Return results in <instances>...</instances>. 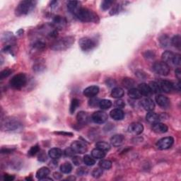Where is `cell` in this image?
Wrapping results in <instances>:
<instances>
[{"label":"cell","instance_id":"be15d7a7","mask_svg":"<svg viewBox=\"0 0 181 181\" xmlns=\"http://www.w3.org/2000/svg\"><path fill=\"white\" fill-rule=\"evenodd\" d=\"M173 89H175V90H176L178 91H180V82L176 83V84H173Z\"/></svg>","mask_w":181,"mask_h":181},{"label":"cell","instance_id":"603a6c76","mask_svg":"<svg viewBox=\"0 0 181 181\" xmlns=\"http://www.w3.org/2000/svg\"><path fill=\"white\" fill-rule=\"evenodd\" d=\"M138 90L140 91L141 95H145V96H150V95L153 93L151 92L149 85L147 84H144V83H142V84H140L139 85Z\"/></svg>","mask_w":181,"mask_h":181},{"label":"cell","instance_id":"cb8c5ba5","mask_svg":"<svg viewBox=\"0 0 181 181\" xmlns=\"http://www.w3.org/2000/svg\"><path fill=\"white\" fill-rule=\"evenodd\" d=\"M50 170L48 168L42 167L40 168V169H38V171L36 172V178H38V180H42L43 179L47 177V176L50 174Z\"/></svg>","mask_w":181,"mask_h":181},{"label":"cell","instance_id":"4dcf8cb0","mask_svg":"<svg viewBox=\"0 0 181 181\" xmlns=\"http://www.w3.org/2000/svg\"><path fill=\"white\" fill-rule=\"evenodd\" d=\"M159 42L160 44L162 45V47H168L170 44H171V39L167 35H163L162 36L160 37Z\"/></svg>","mask_w":181,"mask_h":181},{"label":"cell","instance_id":"2e32d148","mask_svg":"<svg viewBox=\"0 0 181 181\" xmlns=\"http://www.w3.org/2000/svg\"><path fill=\"white\" fill-rule=\"evenodd\" d=\"M156 101H157L158 105L163 108L169 107L170 104L169 99L161 94H159L156 97Z\"/></svg>","mask_w":181,"mask_h":181},{"label":"cell","instance_id":"94428289","mask_svg":"<svg viewBox=\"0 0 181 181\" xmlns=\"http://www.w3.org/2000/svg\"><path fill=\"white\" fill-rule=\"evenodd\" d=\"M15 177L14 176H11V175H5V177H4V180L6 181H11L14 180Z\"/></svg>","mask_w":181,"mask_h":181},{"label":"cell","instance_id":"f5cc1de1","mask_svg":"<svg viewBox=\"0 0 181 181\" xmlns=\"http://www.w3.org/2000/svg\"><path fill=\"white\" fill-rule=\"evenodd\" d=\"M14 150H15V148H13V147H11V148H9V147H2V148L1 149V153L2 154H8L13 152Z\"/></svg>","mask_w":181,"mask_h":181},{"label":"cell","instance_id":"5bb4252c","mask_svg":"<svg viewBox=\"0 0 181 181\" xmlns=\"http://www.w3.org/2000/svg\"><path fill=\"white\" fill-rule=\"evenodd\" d=\"M144 127L139 122H133L129 126V131L132 134L139 135L143 132Z\"/></svg>","mask_w":181,"mask_h":181},{"label":"cell","instance_id":"e0dca14e","mask_svg":"<svg viewBox=\"0 0 181 181\" xmlns=\"http://www.w3.org/2000/svg\"><path fill=\"white\" fill-rule=\"evenodd\" d=\"M175 57H176V54L173 53V52L166 51L162 54V60H163V62H164L167 64H173Z\"/></svg>","mask_w":181,"mask_h":181},{"label":"cell","instance_id":"4316f807","mask_svg":"<svg viewBox=\"0 0 181 181\" xmlns=\"http://www.w3.org/2000/svg\"><path fill=\"white\" fill-rule=\"evenodd\" d=\"M91 156L95 159H102L105 157V151L95 148L91 151Z\"/></svg>","mask_w":181,"mask_h":181},{"label":"cell","instance_id":"7dc6e473","mask_svg":"<svg viewBox=\"0 0 181 181\" xmlns=\"http://www.w3.org/2000/svg\"><path fill=\"white\" fill-rule=\"evenodd\" d=\"M45 66L44 64H41V63H36L33 66V70L36 72H42L45 69Z\"/></svg>","mask_w":181,"mask_h":181},{"label":"cell","instance_id":"9c48e42d","mask_svg":"<svg viewBox=\"0 0 181 181\" xmlns=\"http://www.w3.org/2000/svg\"><path fill=\"white\" fill-rule=\"evenodd\" d=\"M108 115L103 111H96L93 113L91 119L95 123L103 124L108 120Z\"/></svg>","mask_w":181,"mask_h":181},{"label":"cell","instance_id":"6da1fadb","mask_svg":"<svg viewBox=\"0 0 181 181\" xmlns=\"http://www.w3.org/2000/svg\"><path fill=\"white\" fill-rule=\"evenodd\" d=\"M37 2L32 0H24L18 4L16 8L15 13L16 16L27 15L35 9Z\"/></svg>","mask_w":181,"mask_h":181},{"label":"cell","instance_id":"6f0895ef","mask_svg":"<svg viewBox=\"0 0 181 181\" xmlns=\"http://www.w3.org/2000/svg\"><path fill=\"white\" fill-rule=\"evenodd\" d=\"M180 64H181L180 55H179V54H176V57H175L173 64L176 66H180Z\"/></svg>","mask_w":181,"mask_h":181},{"label":"cell","instance_id":"f907efd6","mask_svg":"<svg viewBox=\"0 0 181 181\" xmlns=\"http://www.w3.org/2000/svg\"><path fill=\"white\" fill-rule=\"evenodd\" d=\"M120 9H121V6H120V5H118H118L114 6L113 9L111 10V11H110V14H111V15H115V14L119 13Z\"/></svg>","mask_w":181,"mask_h":181},{"label":"cell","instance_id":"ee69618b","mask_svg":"<svg viewBox=\"0 0 181 181\" xmlns=\"http://www.w3.org/2000/svg\"><path fill=\"white\" fill-rule=\"evenodd\" d=\"M103 175V169L100 168H95L92 171V176L94 178H99Z\"/></svg>","mask_w":181,"mask_h":181},{"label":"cell","instance_id":"91938a15","mask_svg":"<svg viewBox=\"0 0 181 181\" xmlns=\"http://www.w3.org/2000/svg\"><path fill=\"white\" fill-rule=\"evenodd\" d=\"M136 74L137 76L140 79H145L147 77V75L145 74V73H144V72H141V71H138V72H137Z\"/></svg>","mask_w":181,"mask_h":181},{"label":"cell","instance_id":"d590c367","mask_svg":"<svg viewBox=\"0 0 181 181\" xmlns=\"http://www.w3.org/2000/svg\"><path fill=\"white\" fill-rule=\"evenodd\" d=\"M149 88H150L151 92L153 93H161V89H160L159 85L156 82H151L148 84Z\"/></svg>","mask_w":181,"mask_h":181},{"label":"cell","instance_id":"52a82bcc","mask_svg":"<svg viewBox=\"0 0 181 181\" xmlns=\"http://www.w3.org/2000/svg\"><path fill=\"white\" fill-rule=\"evenodd\" d=\"M79 45L83 51L88 52L93 50L96 46V43L92 38H89V37H84V38L80 39L79 41Z\"/></svg>","mask_w":181,"mask_h":181},{"label":"cell","instance_id":"8d00e7d4","mask_svg":"<svg viewBox=\"0 0 181 181\" xmlns=\"http://www.w3.org/2000/svg\"><path fill=\"white\" fill-rule=\"evenodd\" d=\"M83 161L88 166H92L95 163V159L92 156L91 157L90 155H85L84 157V159H83Z\"/></svg>","mask_w":181,"mask_h":181},{"label":"cell","instance_id":"8fae6325","mask_svg":"<svg viewBox=\"0 0 181 181\" xmlns=\"http://www.w3.org/2000/svg\"><path fill=\"white\" fill-rule=\"evenodd\" d=\"M66 7L71 14L75 16H76V14L79 12L82 8L81 7V2L78 1H69L66 5Z\"/></svg>","mask_w":181,"mask_h":181},{"label":"cell","instance_id":"7c38bea8","mask_svg":"<svg viewBox=\"0 0 181 181\" xmlns=\"http://www.w3.org/2000/svg\"><path fill=\"white\" fill-rule=\"evenodd\" d=\"M66 23H67V21H66V19L64 16H55L53 20V26L56 29H61L66 26Z\"/></svg>","mask_w":181,"mask_h":181},{"label":"cell","instance_id":"681fc988","mask_svg":"<svg viewBox=\"0 0 181 181\" xmlns=\"http://www.w3.org/2000/svg\"><path fill=\"white\" fill-rule=\"evenodd\" d=\"M125 106V103L121 99H118L115 101V107L118 109H122Z\"/></svg>","mask_w":181,"mask_h":181},{"label":"cell","instance_id":"30bf717a","mask_svg":"<svg viewBox=\"0 0 181 181\" xmlns=\"http://www.w3.org/2000/svg\"><path fill=\"white\" fill-rule=\"evenodd\" d=\"M71 148L75 151L76 154H82L86 153L87 151V146L85 143L81 141H74L71 144Z\"/></svg>","mask_w":181,"mask_h":181},{"label":"cell","instance_id":"5b68a950","mask_svg":"<svg viewBox=\"0 0 181 181\" xmlns=\"http://www.w3.org/2000/svg\"><path fill=\"white\" fill-rule=\"evenodd\" d=\"M27 83L26 76L23 73H19L14 76L10 80L9 84L12 88L14 89H21L23 87L26 86Z\"/></svg>","mask_w":181,"mask_h":181},{"label":"cell","instance_id":"1f68e13d","mask_svg":"<svg viewBox=\"0 0 181 181\" xmlns=\"http://www.w3.org/2000/svg\"><path fill=\"white\" fill-rule=\"evenodd\" d=\"M122 85H123V86L125 87V88L129 89H132L135 85L134 81L132 79L128 78V77L124 78L123 80H122Z\"/></svg>","mask_w":181,"mask_h":181},{"label":"cell","instance_id":"9f6ffc18","mask_svg":"<svg viewBox=\"0 0 181 181\" xmlns=\"http://www.w3.org/2000/svg\"><path fill=\"white\" fill-rule=\"evenodd\" d=\"M47 157L46 155V154L45 153V151H42V152L40 153V154L38 156V161H40L41 162H45L47 161Z\"/></svg>","mask_w":181,"mask_h":181},{"label":"cell","instance_id":"816d5d0a","mask_svg":"<svg viewBox=\"0 0 181 181\" xmlns=\"http://www.w3.org/2000/svg\"><path fill=\"white\" fill-rule=\"evenodd\" d=\"M87 173H88V169L85 167H80L76 170V174H77L78 176H85V175H86Z\"/></svg>","mask_w":181,"mask_h":181},{"label":"cell","instance_id":"3957f363","mask_svg":"<svg viewBox=\"0 0 181 181\" xmlns=\"http://www.w3.org/2000/svg\"><path fill=\"white\" fill-rule=\"evenodd\" d=\"M76 16L79 20L83 22L98 23L99 21V16L92 10L87 8H82Z\"/></svg>","mask_w":181,"mask_h":181},{"label":"cell","instance_id":"484cf974","mask_svg":"<svg viewBox=\"0 0 181 181\" xmlns=\"http://www.w3.org/2000/svg\"><path fill=\"white\" fill-rule=\"evenodd\" d=\"M62 155V151L59 148H53L48 151V156L53 160L60 159Z\"/></svg>","mask_w":181,"mask_h":181},{"label":"cell","instance_id":"e7e4bbea","mask_svg":"<svg viewBox=\"0 0 181 181\" xmlns=\"http://www.w3.org/2000/svg\"><path fill=\"white\" fill-rule=\"evenodd\" d=\"M53 176L54 178H55V179H57V180H59V179H60L62 178V175L60 173H53Z\"/></svg>","mask_w":181,"mask_h":181},{"label":"cell","instance_id":"7bdbcfd3","mask_svg":"<svg viewBox=\"0 0 181 181\" xmlns=\"http://www.w3.org/2000/svg\"><path fill=\"white\" fill-rule=\"evenodd\" d=\"M39 151H40V147L38 146V144H36L35 145V146L31 147V149H29V151H28V154L30 156V157H33V156H35L37 153H38Z\"/></svg>","mask_w":181,"mask_h":181},{"label":"cell","instance_id":"9a60e30c","mask_svg":"<svg viewBox=\"0 0 181 181\" xmlns=\"http://www.w3.org/2000/svg\"><path fill=\"white\" fill-rule=\"evenodd\" d=\"M99 92V88L97 86H91L84 90V95L88 98H93Z\"/></svg>","mask_w":181,"mask_h":181},{"label":"cell","instance_id":"60d3db41","mask_svg":"<svg viewBox=\"0 0 181 181\" xmlns=\"http://www.w3.org/2000/svg\"><path fill=\"white\" fill-rule=\"evenodd\" d=\"M2 39L5 40L7 43H9L11 45L14 42V40H15V38H14L11 33H6L5 34H4Z\"/></svg>","mask_w":181,"mask_h":181},{"label":"cell","instance_id":"d6986e66","mask_svg":"<svg viewBox=\"0 0 181 181\" xmlns=\"http://www.w3.org/2000/svg\"><path fill=\"white\" fill-rule=\"evenodd\" d=\"M76 120L79 124L82 125H86L89 121V114L84 111L79 112L76 115Z\"/></svg>","mask_w":181,"mask_h":181},{"label":"cell","instance_id":"d6a6232c","mask_svg":"<svg viewBox=\"0 0 181 181\" xmlns=\"http://www.w3.org/2000/svg\"><path fill=\"white\" fill-rule=\"evenodd\" d=\"M95 147L96 148L101 149L104 151H108L111 149V145L105 141H99L95 144Z\"/></svg>","mask_w":181,"mask_h":181},{"label":"cell","instance_id":"f35d334b","mask_svg":"<svg viewBox=\"0 0 181 181\" xmlns=\"http://www.w3.org/2000/svg\"><path fill=\"white\" fill-rule=\"evenodd\" d=\"M171 44L173 45L174 47H177V48L180 49L181 46V38L179 35H176L175 36L173 37L171 39Z\"/></svg>","mask_w":181,"mask_h":181},{"label":"cell","instance_id":"836d02e7","mask_svg":"<svg viewBox=\"0 0 181 181\" xmlns=\"http://www.w3.org/2000/svg\"><path fill=\"white\" fill-rule=\"evenodd\" d=\"M112 105V102L110 101V100L108 99H103L100 101L99 103V107L101 108L102 110H108L111 107Z\"/></svg>","mask_w":181,"mask_h":181},{"label":"cell","instance_id":"db71d44e","mask_svg":"<svg viewBox=\"0 0 181 181\" xmlns=\"http://www.w3.org/2000/svg\"><path fill=\"white\" fill-rule=\"evenodd\" d=\"M72 161H73V163L75 166H80L84 162L83 161V159H82V158L79 157H74V156L72 158Z\"/></svg>","mask_w":181,"mask_h":181},{"label":"cell","instance_id":"11a10c76","mask_svg":"<svg viewBox=\"0 0 181 181\" xmlns=\"http://www.w3.org/2000/svg\"><path fill=\"white\" fill-rule=\"evenodd\" d=\"M144 56L147 58V59H153V58H154L155 57V54L152 51L148 50L145 52L144 54Z\"/></svg>","mask_w":181,"mask_h":181},{"label":"cell","instance_id":"f546056e","mask_svg":"<svg viewBox=\"0 0 181 181\" xmlns=\"http://www.w3.org/2000/svg\"><path fill=\"white\" fill-rule=\"evenodd\" d=\"M72 170V165L69 162H65L63 164H62L60 166V171L62 173L64 174H68L70 173Z\"/></svg>","mask_w":181,"mask_h":181},{"label":"cell","instance_id":"4fadbf2b","mask_svg":"<svg viewBox=\"0 0 181 181\" xmlns=\"http://www.w3.org/2000/svg\"><path fill=\"white\" fill-rule=\"evenodd\" d=\"M159 85L160 89L161 91H163L165 93H170L173 90V83L169 82L168 80H161L158 83Z\"/></svg>","mask_w":181,"mask_h":181},{"label":"cell","instance_id":"83f0119b","mask_svg":"<svg viewBox=\"0 0 181 181\" xmlns=\"http://www.w3.org/2000/svg\"><path fill=\"white\" fill-rule=\"evenodd\" d=\"M141 93H140V91L138 90V89H129L128 91V96L130 98V99H134V100H137V99H140L141 98Z\"/></svg>","mask_w":181,"mask_h":181},{"label":"cell","instance_id":"8992f818","mask_svg":"<svg viewBox=\"0 0 181 181\" xmlns=\"http://www.w3.org/2000/svg\"><path fill=\"white\" fill-rule=\"evenodd\" d=\"M152 69L155 73L162 76H167L170 72L169 66L164 62H155L152 66Z\"/></svg>","mask_w":181,"mask_h":181},{"label":"cell","instance_id":"f6af8a7d","mask_svg":"<svg viewBox=\"0 0 181 181\" xmlns=\"http://www.w3.org/2000/svg\"><path fill=\"white\" fill-rule=\"evenodd\" d=\"M12 73V70L10 69H5L3 71H2L1 73H0V79L1 80L4 79L8 77V76H10Z\"/></svg>","mask_w":181,"mask_h":181},{"label":"cell","instance_id":"680465c9","mask_svg":"<svg viewBox=\"0 0 181 181\" xmlns=\"http://www.w3.org/2000/svg\"><path fill=\"white\" fill-rule=\"evenodd\" d=\"M55 134L62 135V136H69L72 137L73 136V134L72 132H55Z\"/></svg>","mask_w":181,"mask_h":181},{"label":"cell","instance_id":"74e56055","mask_svg":"<svg viewBox=\"0 0 181 181\" xmlns=\"http://www.w3.org/2000/svg\"><path fill=\"white\" fill-rule=\"evenodd\" d=\"M80 105V101L79 100L77 99H74L72 101V103L70 104V108H69V112L71 114H73L75 112L76 109L78 108V106Z\"/></svg>","mask_w":181,"mask_h":181},{"label":"cell","instance_id":"44dd1931","mask_svg":"<svg viewBox=\"0 0 181 181\" xmlns=\"http://www.w3.org/2000/svg\"><path fill=\"white\" fill-rule=\"evenodd\" d=\"M124 137L122 134H115L111 138V143L114 147H119L123 144Z\"/></svg>","mask_w":181,"mask_h":181},{"label":"cell","instance_id":"ba28073f","mask_svg":"<svg viewBox=\"0 0 181 181\" xmlns=\"http://www.w3.org/2000/svg\"><path fill=\"white\" fill-rule=\"evenodd\" d=\"M174 143V139L171 137H163L159 139L157 143V148L160 150H166L170 148Z\"/></svg>","mask_w":181,"mask_h":181},{"label":"cell","instance_id":"ab89813d","mask_svg":"<svg viewBox=\"0 0 181 181\" xmlns=\"http://www.w3.org/2000/svg\"><path fill=\"white\" fill-rule=\"evenodd\" d=\"M112 162L109 160H102L99 162V166L102 169L108 170L112 167Z\"/></svg>","mask_w":181,"mask_h":181},{"label":"cell","instance_id":"ac0fdd59","mask_svg":"<svg viewBox=\"0 0 181 181\" xmlns=\"http://www.w3.org/2000/svg\"><path fill=\"white\" fill-rule=\"evenodd\" d=\"M141 105L144 109L146 110L147 111H153L155 108L154 102L153 101V100L149 99V98L144 99L141 102Z\"/></svg>","mask_w":181,"mask_h":181},{"label":"cell","instance_id":"d4e9b609","mask_svg":"<svg viewBox=\"0 0 181 181\" xmlns=\"http://www.w3.org/2000/svg\"><path fill=\"white\" fill-rule=\"evenodd\" d=\"M110 114H111V118L115 120H121L124 117V112L121 109H118V108L113 109Z\"/></svg>","mask_w":181,"mask_h":181},{"label":"cell","instance_id":"e575fe53","mask_svg":"<svg viewBox=\"0 0 181 181\" xmlns=\"http://www.w3.org/2000/svg\"><path fill=\"white\" fill-rule=\"evenodd\" d=\"M33 47L36 50L42 51L46 47V44L42 40H36L33 44Z\"/></svg>","mask_w":181,"mask_h":181},{"label":"cell","instance_id":"ffe728a7","mask_svg":"<svg viewBox=\"0 0 181 181\" xmlns=\"http://www.w3.org/2000/svg\"><path fill=\"white\" fill-rule=\"evenodd\" d=\"M152 130L154 132L158 133V134H163V133H166L167 132L168 127L166 124L159 122L153 124Z\"/></svg>","mask_w":181,"mask_h":181},{"label":"cell","instance_id":"277c9868","mask_svg":"<svg viewBox=\"0 0 181 181\" xmlns=\"http://www.w3.org/2000/svg\"><path fill=\"white\" fill-rule=\"evenodd\" d=\"M21 123L17 119L13 118H7L2 122V130L9 132L17 131L21 128Z\"/></svg>","mask_w":181,"mask_h":181},{"label":"cell","instance_id":"7a4b0ae2","mask_svg":"<svg viewBox=\"0 0 181 181\" xmlns=\"http://www.w3.org/2000/svg\"><path fill=\"white\" fill-rule=\"evenodd\" d=\"M74 43V38L73 36H66L59 39L54 42L50 47L53 50L63 51L69 48Z\"/></svg>","mask_w":181,"mask_h":181},{"label":"cell","instance_id":"bcb514c9","mask_svg":"<svg viewBox=\"0 0 181 181\" xmlns=\"http://www.w3.org/2000/svg\"><path fill=\"white\" fill-rule=\"evenodd\" d=\"M99 103H100V100L97 98H92L90 101H89V105L92 108H95L96 106L99 105Z\"/></svg>","mask_w":181,"mask_h":181},{"label":"cell","instance_id":"c3c4849f","mask_svg":"<svg viewBox=\"0 0 181 181\" xmlns=\"http://www.w3.org/2000/svg\"><path fill=\"white\" fill-rule=\"evenodd\" d=\"M64 155L66 156V157H73L74 154H75V151H74L73 149H72V148L70 147H69V148L66 149L65 150H64Z\"/></svg>","mask_w":181,"mask_h":181},{"label":"cell","instance_id":"f1b7e54d","mask_svg":"<svg viewBox=\"0 0 181 181\" xmlns=\"http://www.w3.org/2000/svg\"><path fill=\"white\" fill-rule=\"evenodd\" d=\"M124 95L123 89L120 87H115L111 91V96L114 99H120Z\"/></svg>","mask_w":181,"mask_h":181},{"label":"cell","instance_id":"6125c7cd","mask_svg":"<svg viewBox=\"0 0 181 181\" xmlns=\"http://www.w3.org/2000/svg\"><path fill=\"white\" fill-rule=\"evenodd\" d=\"M175 73H176V77L178 78V79L179 81H180V78H181V71H180V68L176 69V70L175 71Z\"/></svg>","mask_w":181,"mask_h":181},{"label":"cell","instance_id":"7402d4cb","mask_svg":"<svg viewBox=\"0 0 181 181\" xmlns=\"http://www.w3.org/2000/svg\"><path fill=\"white\" fill-rule=\"evenodd\" d=\"M147 121L151 124H155L157 122H159L160 120V116L154 112L149 111L146 115Z\"/></svg>","mask_w":181,"mask_h":181},{"label":"cell","instance_id":"b9f144b4","mask_svg":"<svg viewBox=\"0 0 181 181\" xmlns=\"http://www.w3.org/2000/svg\"><path fill=\"white\" fill-rule=\"evenodd\" d=\"M113 3L114 2L112 1V0H104L101 3V9L104 10V11L108 10L113 5Z\"/></svg>","mask_w":181,"mask_h":181}]
</instances>
